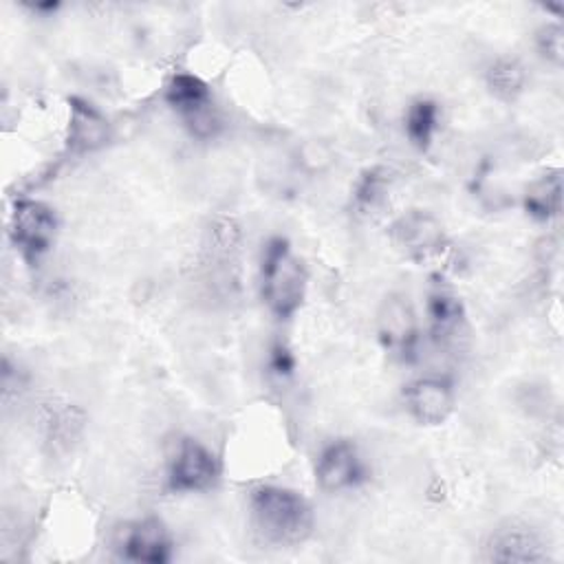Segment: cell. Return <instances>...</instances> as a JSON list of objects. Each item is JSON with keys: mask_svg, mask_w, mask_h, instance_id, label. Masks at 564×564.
I'll use <instances>...</instances> for the list:
<instances>
[{"mask_svg": "<svg viewBox=\"0 0 564 564\" xmlns=\"http://www.w3.org/2000/svg\"><path fill=\"white\" fill-rule=\"evenodd\" d=\"M207 249L216 260H227L240 249V229L231 218H216L207 229Z\"/></svg>", "mask_w": 564, "mask_h": 564, "instance_id": "17", "label": "cell"}, {"mask_svg": "<svg viewBox=\"0 0 564 564\" xmlns=\"http://www.w3.org/2000/svg\"><path fill=\"white\" fill-rule=\"evenodd\" d=\"M524 68L516 57H498L489 64L485 73V84L489 93L500 101H513L524 90Z\"/></svg>", "mask_w": 564, "mask_h": 564, "instance_id": "15", "label": "cell"}, {"mask_svg": "<svg viewBox=\"0 0 564 564\" xmlns=\"http://www.w3.org/2000/svg\"><path fill=\"white\" fill-rule=\"evenodd\" d=\"M110 123L106 115L86 99H70L68 126H66V150L75 156L101 150L110 141Z\"/></svg>", "mask_w": 564, "mask_h": 564, "instance_id": "12", "label": "cell"}, {"mask_svg": "<svg viewBox=\"0 0 564 564\" xmlns=\"http://www.w3.org/2000/svg\"><path fill=\"white\" fill-rule=\"evenodd\" d=\"M167 106L181 117L187 132L200 141L220 132V115L214 104L212 88L192 73H174L163 93Z\"/></svg>", "mask_w": 564, "mask_h": 564, "instance_id": "3", "label": "cell"}, {"mask_svg": "<svg viewBox=\"0 0 564 564\" xmlns=\"http://www.w3.org/2000/svg\"><path fill=\"white\" fill-rule=\"evenodd\" d=\"M390 238L394 247L412 260H427L443 251L445 231L443 225L423 209H410L390 225Z\"/></svg>", "mask_w": 564, "mask_h": 564, "instance_id": "9", "label": "cell"}, {"mask_svg": "<svg viewBox=\"0 0 564 564\" xmlns=\"http://www.w3.org/2000/svg\"><path fill=\"white\" fill-rule=\"evenodd\" d=\"M220 478V463L216 454L196 438H181L167 465V489L174 494H200Z\"/></svg>", "mask_w": 564, "mask_h": 564, "instance_id": "5", "label": "cell"}, {"mask_svg": "<svg viewBox=\"0 0 564 564\" xmlns=\"http://www.w3.org/2000/svg\"><path fill=\"white\" fill-rule=\"evenodd\" d=\"M535 51L540 57H544L549 64L560 66L564 59V31L557 22L542 24L535 33Z\"/></svg>", "mask_w": 564, "mask_h": 564, "instance_id": "19", "label": "cell"}, {"mask_svg": "<svg viewBox=\"0 0 564 564\" xmlns=\"http://www.w3.org/2000/svg\"><path fill=\"white\" fill-rule=\"evenodd\" d=\"M427 322L430 333L438 344L454 341L465 326L463 302L447 291L432 293L427 300Z\"/></svg>", "mask_w": 564, "mask_h": 564, "instance_id": "13", "label": "cell"}, {"mask_svg": "<svg viewBox=\"0 0 564 564\" xmlns=\"http://www.w3.org/2000/svg\"><path fill=\"white\" fill-rule=\"evenodd\" d=\"M273 368H275V372H289L291 368H293V359H291V355L286 352V350H282V348H275L273 350Z\"/></svg>", "mask_w": 564, "mask_h": 564, "instance_id": "20", "label": "cell"}, {"mask_svg": "<svg viewBox=\"0 0 564 564\" xmlns=\"http://www.w3.org/2000/svg\"><path fill=\"white\" fill-rule=\"evenodd\" d=\"M403 401L408 414L419 425H441L454 410L456 390L447 377L425 375L405 386Z\"/></svg>", "mask_w": 564, "mask_h": 564, "instance_id": "7", "label": "cell"}, {"mask_svg": "<svg viewBox=\"0 0 564 564\" xmlns=\"http://www.w3.org/2000/svg\"><path fill=\"white\" fill-rule=\"evenodd\" d=\"M306 267L284 238H271L260 258V295L278 319L297 313L306 297Z\"/></svg>", "mask_w": 564, "mask_h": 564, "instance_id": "2", "label": "cell"}, {"mask_svg": "<svg viewBox=\"0 0 564 564\" xmlns=\"http://www.w3.org/2000/svg\"><path fill=\"white\" fill-rule=\"evenodd\" d=\"M364 460L350 441H330L322 447L315 463V480L319 489L339 494L364 480Z\"/></svg>", "mask_w": 564, "mask_h": 564, "instance_id": "11", "label": "cell"}, {"mask_svg": "<svg viewBox=\"0 0 564 564\" xmlns=\"http://www.w3.org/2000/svg\"><path fill=\"white\" fill-rule=\"evenodd\" d=\"M9 236L20 256L29 262H35L55 242L57 216L42 200L20 198L13 203L9 214Z\"/></svg>", "mask_w": 564, "mask_h": 564, "instance_id": "4", "label": "cell"}, {"mask_svg": "<svg viewBox=\"0 0 564 564\" xmlns=\"http://www.w3.org/2000/svg\"><path fill=\"white\" fill-rule=\"evenodd\" d=\"M249 516L256 533L275 546H295L311 535L313 509L308 500L280 485H260L249 494Z\"/></svg>", "mask_w": 564, "mask_h": 564, "instance_id": "1", "label": "cell"}, {"mask_svg": "<svg viewBox=\"0 0 564 564\" xmlns=\"http://www.w3.org/2000/svg\"><path fill=\"white\" fill-rule=\"evenodd\" d=\"M419 333V317L412 302L401 293H390L377 313V335L381 346L399 359H410L416 350Z\"/></svg>", "mask_w": 564, "mask_h": 564, "instance_id": "6", "label": "cell"}, {"mask_svg": "<svg viewBox=\"0 0 564 564\" xmlns=\"http://www.w3.org/2000/svg\"><path fill=\"white\" fill-rule=\"evenodd\" d=\"M485 560L500 564H529L549 557L542 538L524 522H502L485 540Z\"/></svg>", "mask_w": 564, "mask_h": 564, "instance_id": "8", "label": "cell"}, {"mask_svg": "<svg viewBox=\"0 0 564 564\" xmlns=\"http://www.w3.org/2000/svg\"><path fill=\"white\" fill-rule=\"evenodd\" d=\"M524 212L535 220H551L562 212V174L546 172L524 192Z\"/></svg>", "mask_w": 564, "mask_h": 564, "instance_id": "14", "label": "cell"}, {"mask_svg": "<svg viewBox=\"0 0 564 564\" xmlns=\"http://www.w3.org/2000/svg\"><path fill=\"white\" fill-rule=\"evenodd\" d=\"M438 104L432 99H414L403 117V128L412 145L419 150H427L436 130H438Z\"/></svg>", "mask_w": 564, "mask_h": 564, "instance_id": "16", "label": "cell"}, {"mask_svg": "<svg viewBox=\"0 0 564 564\" xmlns=\"http://www.w3.org/2000/svg\"><path fill=\"white\" fill-rule=\"evenodd\" d=\"M388 176L381 170H370L361 176L357 189H355V203L361 212H375L383 205L388 194Z\"/></svg>", "mask_w": 564, "mask_h": 564, "instance_id": "18", "label": "cell"}, {"mask_svg": "<svg viewBox=\"0 0 564 564\" xmlns=\"http://www.w3.org/2000/svg\"><path fill=\"white\" fill-rule=\"evenodd\" d=\"M119 553L123 560L141 564H163L172 560L174 538L163 520L143 518L130 522L119 538Z\"/></svg>", "mask_w": 564, "mask_h": 564, "instance_id": "10", "label": "cell"}]
</instances>
